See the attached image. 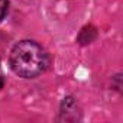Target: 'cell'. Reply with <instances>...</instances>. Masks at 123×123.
<instances>
[{"label":"cell","mask_w":123,"mask_h":123,"mask_svg":"<svg viewBox=\"0 0 123 123\" xmlns=\"http://www.w3.org/2000/svg\"><path fill=\"white\" fill-rule=\"evenodd\" d=\"M46 65L48 58L45 51L33 41H22L12 49L10 67L19 77L33 78L43 73Z\"/></svg>","instance_id":"6da1fadb"},{"label":"cell","mask_w":123,"mask_h":123,"mask_svg":"<svg viewBox=\"0 0 123 123\" xmlns=\"http://www.w3.org/2000/svg\"><path fill=\"white\" fill-rule=\"evenodd\" d=\"M94 38H96V29L93 26H87L81 31V33L78 36V41L81 43H90Z\"/></svg>","instance_id":"7a4b0ae2"},{"label":"cell","mask_w":123,"mask_h":123,"mask_svg":"<svg viewBox=\"0 0 123 123\" xmlns=\"http://www.w3.org/2000/svg\"><path fill=\"white\" fill-rule=\"evenodd\" d=\"M7 6H9V0H0V20H2L7 12Z\"/></svg>","instance_id":"3957f363"},{"label":"cell","mask_w":123,"mask_h":123,"mask_svg":"<svg viewBox=\"0 0 123 123\" xmlns=\"http://www.w3.org/2000/svg\"><path fill=\"white\" fill-rule=\"evenodd\" d=\"M2 87H3V78L0 77V88H2Z\"/></svg>","instance_id":"277c9868"}]
</instances>
